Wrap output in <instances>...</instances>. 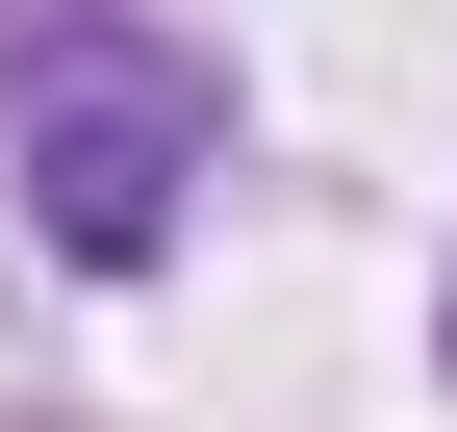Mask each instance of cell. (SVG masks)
Instances as JSON below:
<instances>
[{
	"instance_id": "6da1fadb",
	"label": "cell",
	"mask_w": 457,
	"mask_h": 432,
	"mask_svg": "<svg viewBox=\"0 0 457 432\" xmlns=\"http://www.w3.org/2000/svg\"><path fill=\"white\" fill-rule=\"evenodd\" d=\"M179 179H204V77L128 51V26H51V51H26V204H51L77 254H153Z\"/></svg>"
}]
</instances>
